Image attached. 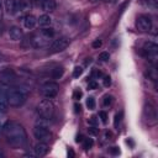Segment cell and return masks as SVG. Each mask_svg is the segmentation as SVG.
I'll use <instances>...</instances> for the list:
<instances>
[{"label": "cell", "mask_w": 158, "mask_h": 158, "mask_svg": "<svg viewBox=\"0 0 158 158\" xmlns=\"http://www.w3.org/2000/svg\"><path fill=\"white\" fill-rule=\"evenodd\" d=\"M4 135L7 143L15 148H21L27 143V133L25 127L17 121H7L2 126Z\"/></svg>", "instance_id": "6da1fadb"}, {"label": "cell", "mask_w": 158, "mask_h": 158, "mask_svg": "<svg viewBox=\"0 0 158 158\" xmlns=\"http://www.w3.org/2000/svg\"><path fill=\"white\" fill-rule=\"evenodd\" d=\"M28 86L26 84L11 85L7 88V101L12 107H20L26 101V95L28 91Z\"/></svg>", "instance_id": "7a4b0ae2"}, {"label": "cell", "mask_w": 158, "mask_h": 158, "mask_svg": "<svg viewBox=\"0 0 158 158\" xmlns=\"http://www.w3.org/2000/svg\"><path fill=\"white\" fill-rule=\"evenodd\" d=\"M54 104L52 102L51 99H43L38 102L37 105V114L41 117L46 118H52L54 115Z\"/></svg>", "instance_id": "3957f363"}, {"label": "cell", "mask_w": 158, "mask_h": 158, "mask_svg": "<svg viewBox=\"0 0 158 158\" xmlns=\"http://www.w3.org/2000/svg\"><path fill=\"white\" fill-rule=\"evenodd\" d=\"M142 56H144L153 65L157 64V58H158V46L153 42H144L142 47Z\"/></svg>", "instance_id": "277c9868"}, {"label": "cell", "mask_w": 158, "mask_h": 158, "mask_svg": "<svg viewBox=\"0 0 158 158\" xmlns=\"http://www.w3.org/2000/svg\"><path fill=\"white\" fill-rule=\"evenodd\" d=\"M59 91V85L56 81H44L40 86V93L46 99H53Z\"/></svg>", "instance_id": "5b68a950"}, {"label": "cell", "mask_w": 158, "mask_h": 158, "mask_svg": "<svg viewBox=\"0 0 158 158\" xmlns=\"http://www.w3.org/2000/svg\"><path fill=\"white\" fill-rule=\"evenodd\" d=\"M17 81V75L12 69H4L2 72H0V83L6 85V86H11L15 85V83Z\"/></svg>", "instance_id": "8992f818"}, {"label": "cell", "mask_w": 158, "mask_h": 158, "mask_svg": "<svg viewBox=\"0 0 158 158\" xmlns=\"http://www.w3.org/2000/svg\"><path fill=\"white\" fill-rule=\"evenodd\" d=\"M143 117L146 118V121L148 122V126H154L157 123V111H156V107L148 102L144 105L143 107Z\"/></svg>", "instance_id": "52a82bcc"}, {"label": "cell", "mask_w": 158, "mask_h": 158, "mask_svg": "<svg viewBox=\"0 0 158 158\" xmlns=\"http://www.w3.org/2000/svg\"><path fill=\"white\" fill-rule=\"evenodd\" d=\"M33 136L36 139H38L40 142H49L51 141V137H52V133L51 131L48 130V127H43V126H35L33 128Z\"/></svg>", "instance_id": "ba28073f"}, {"label": "cell", "mask_w": 158, "mask_h": 158, "mask_svg": "<svg viewBox=\"0 0 158 158\" xmlns=\"http://www.w3.org/2000/svg\"><path fill=\"white\" fill-rule=\"evenodd\" d=\"M68 46H69V38L68 37H59L51 43L49 49L52 53H58V52L64 51Z\"/></svg>", "instance_id": "9c48e42d"}, {"label": "cell", "mask_w": 158, "mask_h": 158, "mask_svg": "<svg viewBox=\"0 0 158 158\" xmlns=\"http://www.w3.org/2000/svg\"><path fill=\"white\" fill-rule=\"evenodd\" d=\"M49 42H51V38L47 37V36H44V35L41 33V32L36 33V35L32 37V40H31V44H32V47H35V48H44V47L49 46Z\"/></svg>", "instance_id": "30bf717a"}, {"label": "cell", "mask_w": 158, "mask_h": 158, "mask_svg": "<svg viewBox=\"0 0 158 158\" xmlns=\"http://www.w3.org/2000/svg\"><path fill=\"white\" fill-rule=\"evenodd\" d=\"M136 26L142 32H148L152 28V20L148 15H139L136 20Z\"/></svg>", "instance_id": "8fae6325"}, {"label": "cell", "mask_w": 158, "mask_h": 158, "mask_svg": "<svg viewBox=\"0 0 158 158\" xmlns=\"http://www.w3.org/2000/svg\"><path fill=\"white\" fill-rule=\"evenodd\" d=\"M7 88L6 85L0 83V112H6L9 101H7Z\"/></svg>", "instance_id": "7c38bea8"}, {"label": "cell", "mask_w": 158, "mask_h": 158, "mask_svg": "<svg viewBox=\"0 0 158 158\" xmlns=\"http://www.w3.org/2000/svg\"><path fill=\"white\" fill-rule=\"evenodd\" d=\"M4 7L9 15H15L19 11V5L17 0H5L4 1Z\"/></svg>", "instance_id": "4fadbf2b"}, {"label": "cell", "mask_w": 158, "mask_h": 158, "mask_svg": "<svg viewBox=\"0 0 158 158\" xmlns=\"http://www.w3.org/2000/svg\"><path fill=\"white\" fill-rule=\"evenodd\" d=\"M9 38L14 42L20 41L22 38V30L19 26H11L9 28Z\"/></svg>", "instance_id": "5bb4252c"}, {"label": "cell", "mask_w": 158, "mask_h": 158, "mask_svg": "<svg viewBox=\"0 0 158 158\" xmlns=\"http://www.w3.org/2000/svg\"><path fill=\"white\" fill-rule=\"evenodd\" d=\"M41 7L44 12H52L56 10L57 7V4H56V0H41Z\"/></svg>", "instance_id": "9a60e30c"}, {"label": "cell", "mask_w": 158, "mask_h": 158, "mask_svg": "<svg viewBox=\"0 0 158 158\" xmlns=\"http://www.w3.org/2000/svg\"><path fill=\"white\" fill-rule=\"evenodd\" d=\"M33 151H35V153H36L37 157H43V156H46L47 152H48V146H47V143H44V142H40V143H37V144L33 147Z\"/></svg>", "instance_id": "2e32d148"}, {"label": "cell", "mask_w": 158, "mask_h": 158, "mask_svg": "<svg viewBox=\"0 0 158 158\" xmlns=\"http://www.w3.org/2000/svg\"><path fill=\"white\" fill-rule=\"evenodd\" d=\"M37 23V19L33 16V15H26L25 19H23V26L27 28V30H32Z\"/></svg>", "instance_id": "e0dca14e"}, {"label": "cell", "mask_w": 158, "mask_h": 158, "mask_svg": "<svg viewBox=\"0 0 158 158\" xmlns=\"http://www.w3.org/2000/svg\"><path fill=\"white\" fill-rule=\"evenodd\" d=\"M37 23H38L41 27H48V26H51V23H52V19H51L49 15L43 14V15H41V16L37 19Z\"/></svg>", "instance_id": "ac0fdd59"}, {"label": "cell", "mask_w": 158, "mask_h": 158, "mask_svg": "<svg viewBox=\"0 0 158 158\" xmlns=\"http://www.w3.org/2000/svg\"><path fill=\"white\" fill-rule=\"evenodd\" d=\"M17 5H19V10L20 11H28L33 6L31 0H19Z\"/></svg>", "instance_id": "d6986e66"}, {"label": "cell", "mask_w": 158, "mask_h": 158, "mask_svg": "<svg viewBox=\"0 0 158 158\" xmlns=\"http://www.w3.org/2000/svg\"><path fill=\"white\" fill-rule=\"evenodd\" d=\"M64 74V68L63 67H56L51 70V78L52 79H59Z\"/></svg>", "instance_id": "ffe728a7"}, {"label": "cell", "mask_w": 158, "mask_h": 158, "mask_svg": "<svg viewBox=\"0 0 158 158\" xmlns=\"http://www.w3.org/2000/svg\"><path fill=\"white\" fill-rule=\"evenodd\" d=\"M35 126H43V127H49L51 126V118H46V117H38L35 121Z\"/></svg>", "instance_id": "44dd1931"}, {"label": "cell", "mask_w": 158, "mask_h": 158, "mask_svg": "<svg viewBox=\"0 0 158 158\" xmlns=\"http://www.w3.org/2000/svg\"><path fill=\"white\" fill-rule=\"evenodd\" d=\"M147 75H148V78H149L151 80L157 81V79H158V72H157V69H156V65H153V67H151V68L148 69Z\"/></svg>", "instance_id": "7402d4cb"}, {"label": "cell", "mask_w": 158, "mask_h": 158, "mask_svg": "<svg viewBox=\"0 0 158 158\" xmlns=\"http://www.w3.org/2000/svg\"><path fill=\"white\" fill-rule=\"evenodd\" d=\"M41 33H43L44 36H47V37H49V38H52L53 36H54V30L52 28V27H43L42 30H41Z\"/></svg>", "instance_id": "603a6c76"}, {"label": "cell", "mask_w": 158, "mask_h": 158, "mask_svg": "<svg viewBox=\"0 0 158 158\" xmlns=\"http://www.w3.org/2000/svg\"><path fill=\"white\" fill-rule=\"evenodd\" d=\"M86 106H88L89 110H94V109H95L96 101H95V99H94L93 96H89V98L86 99Z\"/></svg>", "instance_id": "cb8c5ba5"}, {"label": "cell", "mask_w": 158, "mask_h": 158, "mask_svg": "<svg viewBox=\"0 0 158 158\" xmlns=\"http://www.w3.org/2000/svg\"><path fill=\"white\" fill-rule=\"evenodd\" d=\"M81 143H83V147H84L85 149H90V148L93 147V143H94V142H93L91 138H84Z\"/></svg>", "instance_id": "d4e9b609"}, {"label": "cell", "mask_w": 158, "mask_h": 158, "mask_svg": "<svg viewBox=\"0 0 158 158\" xmlns=\"http://www.w3.org/2000/svg\"><path fill=\"white\" fill-rule=\"evenodd\" d=\"M6 67H7V60H6V58L0 53V72H2L4 69H6Z\"/></svg>", "instance_id": "484cf974"}, {"label": "cell", "mask_w": 158, "mask_h": 158, "mask_svg": "<svg viewBox=\"0 0 158 158\" xmlns=\"http://www.w3.org/2000/svg\"><path fill=\"white\" fill-rule=\"evenodd\" d=\"M112 101H114V98L111 95H105L104 100H102V104H104V106H110L112 104Z\"/></svg>", "instance_id": "4316f807"}, {"label": "cell", "mask_w": 158, "mask_h": 158, "mask_svg": "<svg viewBox=\"0 0 158 158\" xmlns=\"http://www.w3.org/2000/svg\"><path fill=\"white\" fill-rule=\"evenodd\" d=\"M121 117H122V112L120 114H116L115 115V120H114V126L116 130H118V126H120V122H121Z\"/></svg>", "instance_id": "83f0119b"}, {"label": "cell", "mask_w": 158, "mask_h": 158, "mask_svg": "<svg viewBox=\"0 0 158 158\" xmlns=\"http://www.w3.org/2000/svg\"><path fill=\"white\" fill-rule=\"evenodd\" d=\"M99 59H100L101 62H107V60L110 59V54H109V52H101V53L99 54Z\"/></svg>", "instance_id": "f1b7e54d"}, {"label": "cell", "mask_w": 158, "mask_h": 158, "mask_svg": "<svg viewBox=\"0 0 158 158\" xmlns=\"http://www.w3.org/2000/svg\"><path fill=\"white\" fill-rule=\"evenodd\" d=\"M81 74H83V68H81V67H79V65H78V67H75V68H74V70H73V77H74V78H79Z\"/></svg>", "instance_id": "f546056e"}, {"label": "cell", "mask_w": 158, "mask_h": 158, "mask_svg": "<svg viewBox=\"0 0 158 158\" xmlns=\"http://www.w3.org/2000/svg\"><path fill=\"white\" fill-rule=\"evenodd\" d=\"M81 96H83V91L80 89H75L74 93H73V99L74 100H80Z\"/></svg>", "instance_id": "4dcf8cb0"}, {"label": "cell", "mask_w": 158, "mask_h": 158, "mask_svg": "<svg viewBox=\"0 0 158 158\" xmlns=\"http://www.w3.org/2000/svg\"><path fill=\"white\" fill-rule=\"evenodd\" d=\"M99 117H100V120H101V122H102L104 125L107 122V114H106L105 111H100V112H99Z\"/></svg>", "instance_id": "1f68e13d"}, {"label": "cell", "mask_w": 158, "mask_h": 158, "mask_svg": "<svg viewBox=\"0 0 158 158\" xmlns=\"http://www.w3.org/2000/svg\"><path fill=\"white\" fill-rule=\"evenodd\" d=\"M88 132H89V135H90V136H98L99 130H98L95 126H90V127L88 128Z\"/></svg>", "instance_id": "d6a6232c"}, {"label": "cell", "mask_w": 158, "mask_h": 158, "mask_svg": "<svg viewBox=\"0 0 158 158\" xmlns=\"http://www.w3.org/2000/svg\"><path fill=\"white\" fill-rule=\"evenodd\" d=\"M102 84H104V86H105V88L110 86V84H111V78H110L109 75H105V77H104V79H102Z\"/></svg>", "instance_id": "836d02e7"}, {"label": "cell", "mask_w": 158, "mask_h": 158, "mask_svg": "<svg viewBox=\"0 0 158 158\" xmlns=\"http://www.w3.org/2000/svg\"><path fill=\"white\" fill-rule=\"evenodd\" d=\"M88 89L90 90H94V89H98V83L95 80H90L89 84H88Z\"/></svg>", "instance_id": "e575fe53"}, {"label": "cell", "mask_w": 158, "mask_h": 158, "mask_svg": "<svg viewBox=\"0 0 158 158\" xmlns=\"http://www.w3.org/2000/svg\"><path fill=\"white\" fill-rule=\"evenodd\" d=\"M110 153H111L112 156H118V154H120L118 147H111V148H110Z\"/></svg>", "instance_id": "d590c367"}, {"label": "cell", "mask_w": 158, "mask_h": 158, "mask_svg": "<svg viewBox=\"0 0 158 158\" xmlns=\"http://www.w3.org/2000/svg\"><path fill=\"white\" fill-rule=\"evenodd\" d=\"M101 44H102V42H101V40H95L93 43H91V46H93V48H99V47H101Z\"/></svg>", "instance_id": "8d00e7d4"}, {"label": "cell", "mask_w": 158, "mask_h": 158, "mask_svg": "<svg viewBox=\"0 0 158 158\" xmlns=\"http://www.w3.org/2000/svg\"><path fill=\"white\" fill-rule=\"evenodd\" d=\"M88 122H89V125H90V126H96V125H98V120H96V117H95V116L90 117Z\"/></svg>", "instance_id": "74e56055"}, {"label": "cell", "mask_w": 158, "mask_h": 158, "mask_svg": "<svg viewBox=\"0 0 158 158\" xmlns=\"http://www.w3.org/2000/svg\"><path fill=\"white\" fill-rule=\"evenodd\" d=\"M25 157H30V158H36L37 156H36L35 151H28V152H26V153H25Z\"/></svg>", "instance_id": "f35d334b"}, {"label": "cell", "mask_w": 158, "mask_h": 158, "mask_svg": "<svg viewBox=\"0 0 158 158\" xmlns=\"http://www.w3.org/2000/svg\"><path fill=\"white\" fill-rule=\"evenodd\" d=\"M80 109H81L80 105H79L78 102H75V104H74V112H75V114H79V112H80Z\"/></svg>", "instance_id": "ab89813d"}, {"label": "cell", "mask_w": 158, "mask_h": 158, "mask_svg": "<svg viewBox=\"0 0 158 158\" xmlns=\"http://www.w3.org/2000/svg\"><path fill=\"white\" fill-rule=\"evenodd\" d=\"M149 4H151V6H152V7L157 9V5H158V0H149Z\"/></svg>", "instance_id": "60d3db41"}, {"label": "cell", "mask_w": 158, "mask_h": 158, "mask_svg": "<svg viewBox=\"0 0 158 158\" xmlns=\"http://www.w3.org/2000/svg\"><path fill=\"white\" fill-rule=\"evenodd\" d=\"M83 139H84V136H83V135H78L77 138H75V142L79 143V142H83Z\"/></svg>", "instance_id": "b9f144b4"}, {"label": "cell", "mask_w": 158, "mask_h": 158, "mask_svg": "<svg viewBox=\"0 0 158 158\" xmlns=\"http://www.w3.org/2000/svg\"><path fill=\"white\" fill-rule=\"evenodd\" d=\"M74 156H75V154H74V151H73L72 148H69V149H68V157H69V158H73Z\"/></svg>", "instance_id": "7bdbcfd3"}, {"label": "cell", "mask_w": 158, "mask_h": 158, "mask_svg": "<svg viewBox=\"0 0 158 158\" xmlns=\"http://www.w3.org/2000/svg\"><path fill=\"white\" fill-rule=\"evenodd\" d=\"M2 12H4V10H2V5H1V0H0V21H1V19H2Z\"/></svg>", "instance_id": "ee69618b"}, {"label": "cell", "mask_w": 158, "mask_h": 158, "mask_svg": "<svg viewBox=\"0 0 158 158\" xmlns=\"http://www.w3.org/2000/svg\"><path fill=\"white\" fill-rule=\"evenodd\" d=\"M32 5H40L41 4V0H31Z\"/></svg>", "instance_id": "f6af8a7d"}, {"label": "cell", "mask_w": 158, "mask_h": 158, "mask_svg": "<svg viewBox=\"0 0 158 158\" xmlns=\"http://www.w3.org/2000/svg\"><path fill=\"white\" fill-rule=\"evenodd\" d=\"M116 0H105V2H110V4H112V2H115Z\"/></svg>", "instance_id": "bcb514c9"}, {"label": "cell", "mask_w": 158, "mask_h": 158, "mask_svg": "<svg viewBox=\"0 0 158 158\" xmlns=\"http://www.w3.org/2000/svg\"><path fill=\"white\" fill-rule=\"evenodd\" d=\"M2 157H4V152L0 149V158H2Z\"/></svg>", "instance_id": "7dc6e473"}, {"label": "cell", "mask_w": 158, "mask_h": 158, "mask_svg": "<svg viewBox=\"0 0 158 158\" xmlns=\"http://www.w3.org/2000/svg\"><path fill=\"white\" fill-rule=\"evenodd\" d=\"M2 126H4V125H1V123H0V130H1V128H2Z\"/></svg>", "instance_id": "c3c4849f"}, {"label": "cell", "mask_w": 158, "mask_h": 158, "mask_svg": "<svg viewBox=\"0 0 158 158\" xmlns=\"http://www.w3.org/2000/svg\"><path fill=\"white\" fill-rule=\"evenodd\" d=\"M91 1H96V0H91Z\"/></svg>", "instance_id": "681fc988"}]
</instances>
